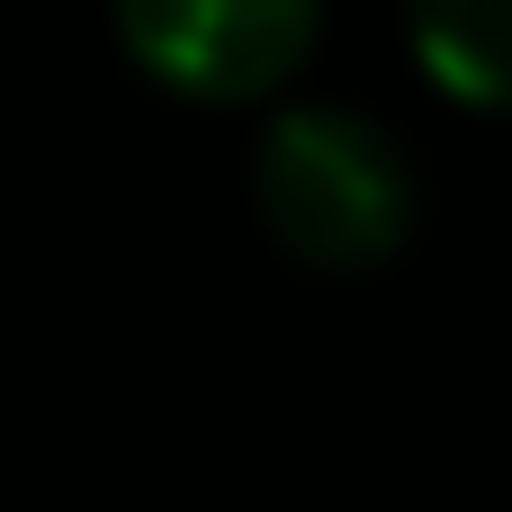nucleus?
Returning a JSON list of instances; mask_svg holds the SVG:
<instances>
[{
  "label": "nucleus",
  "instance_id": "1",
  "mask_svg": "<svg viewBox=\"0 0 512 512\" xmlns=\"http://www.w3.org/2000/svg\"><path fill=\"white\" fill-rule=\"evenodd\" d=\"M252 198L306 270H369L414 234V171L360 108H279L252 153Z\"/></svg>",
  "mask_w": 512,
  "mask_h": 512
},
{
  "label": "nucleus",
  "instance_id": "2",
  "mask_svg": "<svg viewBox=\"0 0 512 512\" xmlns=\"http://www.w3.org/2000/svg\"><path fill=\"white\" fill-rule=\"evenodd\" d=\"M126 54L180 99H270L324 27V0H108Z\"/></svg>",
  "mask_w": 512,
  "mask_h": 512
},
{
  "label": "nucleus",
  "instance_id": "3",
  "mask_svg": "<svg viewBox=\"0 0 512 512\" xmlns=\"http://www.w3.org/2000/svg\"><path fill=\"white\" fill-rule=\"evenodd\" d=\"M405 36L450 99L512 108V0H405Z\"/></svg>",
  "mask_w": 512,
  "mask_h": 512
}]
</instances>
